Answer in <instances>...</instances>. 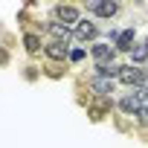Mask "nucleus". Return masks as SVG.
<instances>
[{"label": "nucleus", "instance_id": "13", "mask_svg": "<svg viewBox=\"0 0 148 148\" xmlns=\"http://www.w3.org/2000/svg\"><path fill=\"white\" fill-rule=\"evenodd\" d=\"M67 58H70V61H82V58H84V49H70Z\"/></svg>", "mask_w": 148, "mask_h": 148}, {"label": "nucleus", "instance_id": "12", "mask_svg": "<svg viewBox=\"0 0 148 148\" xmlns=\"http://www.w3.org/2000/svg\"><path fill=\"white\" fill-rule=\"evenodd\" d=\"M142 61H148V49H145V47H134V49H131V64L136 67V64H142Z\"/></svg>", "mask_w": 148, "mask_h": 148}, {"label": "nucleus", "instance_id": "8", "mask_svg": "<svg viewBox=\"0 0 148 148\" xmlns=\"http://www.w3.org/2000/svg\"><path fill=\"white\" fill-rule=\"evenodd\" d=\"M73 32H76V38H79V41H93L99 29H96V23H90V21H79Z\"/></svg>", "mask_w": 148, "mask_h": 148}, {"label": "nucleus", "instance_id": "5", "mask_svg": "<svg viewBox=\"0 0 148 148\" xmlns=\"http://www.w3.org/2000/svg\"><path fill=\"white\" fill-rule=\"evenodd\" d=\"M87 9L102 15V18H113L119 12V3H113V0H93V3H87Z\"/></svg>", "mask_w": 148, "mask_h": 148}, {"label": "nucleus", "instance_id": "6", "mask_svg": "<svg viewBox=\"0 0 148 148\" xmlns=\"http://www.w3.org/2000/svg\"><path fill=\"white\" fill-rule=\"evenodd\" d=\"M47 32H49L58 44H67V41H70V35H73V29H70V26H64V23H58V21H49V23H47Z\"/></svg>", "mask_w": 148, "mask_h": 148}, {"label": "nucleus", "instance_id": "11", "mask_svg": "<svg viewBox=\"0 0 148 148\" xmlns=\"http://www.w3.org/2000/svg\"><path fill=\"white\" fill-rule=\"evenodd\" d=\"M23 47H26V52H38V49H41V38H38L35 32H26V35H23Z\"/></svg>", "mask_w": 148, "mask_h": 148}, {"label": "nucleus", "instance_id": "3", "mask_svg": "<svg viewBox=\"0 0 148 148\" xmlns=\"http://www.w3.org/2000/svg\"><path fill=\"white\" fill-rule=\"evenodd\" d=\"M55 18H58V23L76 29V23H79V9H76V6H64V3H58V6H55Z\"/></svg>", "mask_w": 148, "mask_h": 148}, {"label": "nucleus", "instance_id": "10", "mask_svg": "<svg viewBox=\"0 0 148 148\" xmlns=\"http://www.w3.org/2000/svg\"><path fill=\"white\" fill-rule=\"evenodd\" d=\"M113 49H122V52H131L134 49V29H122L116 35V47Z\"/></svg>", "mask_w": 148, "mask_h": 148}, {"label": "nucleus", "instance_id": "7", "mask_svg": "<svg viewBox=\"0 0 148 148\" xmlns=\"http://www.w3.org/2000/svg\"><path fill=\"white\" fill-rule=\"evenodd\" d=\"M90 90H93L96 96H108V93H113V79L93 76V79H90Z\"/></svg>", "mask_w": 148, "mask_h": 148}, {"label": "nucleus", "instance_id": "4", "mask_svg": "<svg viewBox=\"0 0 148 148\" xmlns=\"http://www.w3.org/2000/svg\"><path fill=\"white\" fill-rule=\"evenodd\" d=\"M90 55H93V61H96V67H102V64H110V61H113V55H116V49H113L110 44H93V49H90Z\"/></svg>", "mask_w": 148, "mask_h": 148}, {"label": "nucleus", "instance_id": "9", "mask_svg": "<svg viewBox=\"0 0 148 148\" xmlns=\"http://www.w3.org/2000/svg\"><path fill=\"white\" fill-rule=\"evenodd\" d=\"M44 49H47V55H49L52 61H64V58L70 55V47H67V44H58V41H52V44H47Z\"/></svg>", "mask_w": 148, "mask_h": 148}, {"label": "nucleus", "instance_id": "14", "mask_svg": "<svg viewBox=\"0 0 148 148\" xmlns=\"http://www.w3.org/2000/svg\"><path fill=\"white\" fill-rule=\"evenodd\" d=\"M136 116H139V122H142V125H148V108H142Z\"/></svg>", "mask_w": 148, "mask_h": 148}, {"label": "nucleus", "instance_id": "16", "mask_svg": "<svg viewBox=\"0 0 148 148\" xmlns=\"http://www.w3.org/2000/svg\"><path fill=\"white\" fill-rule=\"evenodd\" d=\"M145 76H148V73H145Z\"/></svg>", "mask_w": 148, "mask_h": 148}, {"label": "nucleus", "instance_id": "15", "mask_svg": "<svg viewBox=\"0 0 148 148\" xmlns=\"http://www.w3.org/2000/svg\"><path fill=\"white\" fill-rule=\"evenodd\" d=\"M142 47H145V49H148V38H145V44H142Z\"/></svg>", "mask_w": 148, "mask_h": 148}, {"label": "nucleus", "instance_id": "2", "mask_svg": "<svg viewBox=\"0 0 148 148\" xmlns=\"http://www.w3.org/2000/svg\"><path fill=\"white\" fill-rule=\"evenodd\" d=\"M145 96H148L145 90H134V93H128V96H122V102H119V108H122L125 113H131V116H134V113H139V110H142V99H145Z\"/></svg>", "mask_w": 148, "mask_h": 148}, {"label": "nucleus", "instance_id": "1", "mask_svg": "<svg viewBox=\"0 0 148 148\" xmlns=\"http://www.w3.org/2000/svg\"><path fill=\"white\" fill-rule=\"evenodd\" d=\"M122 84H128V87H136V84H142V79H145V73L142 70H136L134 64H122L119 67V76H116Z\"/></svg>", "mask_w": 148, "mask_h": 148}]
</instances>
